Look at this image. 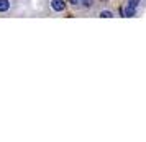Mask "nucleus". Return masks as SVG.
Wrapping results in <instances>:
<instances>
[{
  "label": "nucleus",
  "instance_id": "obj_5",
  "mask_svg": "<svg viewBox=\"0 0 146 142\" xmlns=\"http://www.w3.org/2000/svg\"><path fill=\"white\" fill-rule=\"evenodd\" d=\"M138 3H139V0H128V5L130 7H136Z\"/></svg>",
  "mask_w": 146,
  "mask_h": 142
},
{
  "label": "nucleus",
  "instance_id": "obj_4",
  "mask_svg": "<svg viewBox=\"0 0 146 142\" xmlns=\"http://www.w3.org/2000/svg\"><path fill=\"white\" fill-rule=\"evenodd\" d=\"M100 17H102V18H112L113 15H112V12H108V10H102V12H100Z\"/></svg>",
  "mask_w": 146,
  "mask_h": 142
},
{
  "label": "nucleus",
  "instance_id": "obj_6",
  "mask_svg": "<svg viewBox=\"0 0 146 142\" xmlns=\"http://www.w3.org/2000/svg\"><path fill=\"white\" fill-rule=\"evenodd\" d=\"M82 3H84V7H90L92 5V0H80Z\"/></svg>",
  "mask_w": 146,
  "mask_h": 142
},
{
  "label": "nucleus",
  "instance_id": "obj_1",
  "mask_svg": "<svg viewBox=\"0 0 146 142\" xmlns=\"http://www.w3.org/2000/svg\"><path fill=\"white\" fill-rule=\"evenodd\" d=\"M51 8L54 12H62L66 8V2L64 0H51Z\"/></svg>",
  "mask_w": 146,
  "mask_h": 142
},
{
  "label": "nucleus",
  "instance_id": "obj_3",
  "mask_svg": "<svg viewBox=\"0 0 146 142\" xmlns=\"http://www.w3.org/2000/svg\"><path fill=\"white\" fill-rule=\"evenodd\" d=\"M135 8H136V7H130V5H128V8L123 12V15H125V17H133V15H135V12H136Z\"/></svg>",
  "mask_w": 146,
  "mask_h": 142
},
{
  "label": "nucleus",
  "instance_id": "obj_2",
  "mask_svg": "<svg viewBox=\"0 0 146 142\" xmlns=\"http://www.w3.org/2000/svg\"><path fill=\"white\" fill-rule=\"evenodd\" d=\"M10 10V0H0V13H5Z\"/></svg>",
  "mask_w": 146,
  "mask_h": 142
}]
</instances>
